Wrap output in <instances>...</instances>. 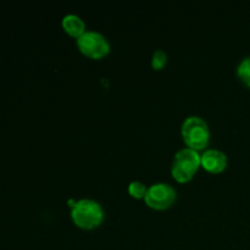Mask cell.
I'll return each mask as SVG.
<instances>
[{
	"label": "cell",
	"mask_w": 250,
	"mask_h": 250,
	"mask_svg": "<svg viewBox=\"0 0 250 250\" xmlns=\"http://www.w3.org/2000/svg\"><path fill=\"white\" fill-rule=\"evenodd\" d=\"M71 219L81 229H95L104 220V209L97 200L83 198L71 207Z\"/></svg>",
	"instance_id": "6da1fadb"
},
{
	"label": "cell",
	"mask_w": 250,
	"mask_h": 250,
	"mask_svg": "<svg viewBox=\"0 0 250 250\" xmlns=\"http://www.w3.org/2000/svg\"><path fill=\"white\" fill-rule=\"evenodd\" d=\"M202 166V155L192 148L180 149L173 156L171 173L177 182L185 183L193 178L198 168Z\"/></svg>",
	"instance_id": "7a4b0ae2"
},
{
	"label": "cell",
	"mask_w": 250,
	"mask_h": 250,
	"mask_svg": "<svg viewBox=\"0 0 250 250\" xmlns=\"http://www.w3.org/2000/svg\"><path fill=\"white\" fill-rule=\"evenodd\" d=\"M181 134L186 146L197 151L204 149L210 141L209 126L199 116H188L181 127Z\"/></svg>",
	"instance_id": "3957f363"
},
{
	"label": "cell",
	"mask_w": 250,
	"mask_h": 250,
	"mask_svg": "<svg viewBox=\"0 0 250 250\" xmlns=\"http://www.w3.org/2000/svg\"><path fill=\"white\" fill-rule=\"evenodd\" d=\"M77 46L81 53L90 59H102L110 51L106 37L97 31H85L77 38Z\"/></svg>",
	"instance_id": "277c9868"
},
{
	"label": "cell",
	"mask_w": 250,
	"mask_h": 250,
	"mask_svg": "<svg viewBox=\"0 0 250 250\" xmlns=\"http://www.w3.org/2000/svg\"><path fill=\"white\" fill-rule=\"evenodd\" d=\"M176 200V190L168 183L159 182L148 187L144 202L149 208L155 210H164L170 208Z\"/></svg>",
	"instance_id": "5b68a950"
},
{
	"label": "cell",
	"mask_w": 250,
	"mask_h": 250,
	"mask_svg": "<svg viewBox=\"0 0 250 250\" xmlns=\"http://www.w3.org/2000/svg\"><path fill=\"white\" fill-rule=\"evenodd\" d=\"M227 156L219 149H207L202 154V166L211 173H220L227 167Z\"/></svg>",
	"instance_id": "8992f818"
},
{
	"label": "cell",
	"mask_w": 250,
	"mask_h": 250,
	"mask_svg": "<svg viewBox=\"0 0 250 250\" xmlns=\"http://www.w3.org/2000/svg\"><path fill=\"white\" fill-rule=\"evenodd\" d=\"M61 24H62V28L66 33L70 34L71 37H76V38L81 37L87 31L85 29V23L82 20V17H80L76 14L65 15Z\"/></svg>",
	"instance_id": "52a82bcc"
},
{
	"label": "cell",
	"mask_w": 250,
	"mask_h": 250,
	"mask_svg": "<svg viewBox=\"0 0 250 250\" xmlns=\"http://www.w3.org/2000/svg\"><path fill=\"white\" fill-rule=\"evenodd\" d=\"M237 76L246 85L250 87V56H247L237 66Z\"/></svg>",
	"instance_id": "ba28073f"
},
{
	"label": "cell",
	"mask_w": 250,
	"mask_h": 250,
	"mask_svg": "<svg viewBox=\"0 0 250 250\" xmlns=\"http://www.w3.org/2000/svg\"><path fill=\"white\" fill-rule=\"evenodd\" d=\"M146 190H148V187L141 181H132L128 186V193L133 198H137V199H141V198L144 199Z\"/></svg>",
	"instance_id": "9c48e42d"
},
{
	"label": "cell",
	"mask_w": 250,
	"mask_h": 250,
	"mask_svg": "<svg viewBox=\"0 0 250 250\" xmlns=\"http://www.w3.org/2000/svg\"><path fill=\"white\" fill-rule=\"evenodd\" d=\"M166 61H167V54L163 49H158L154 51L153 56H151V66L154 70H161L166 65Z\"/></svg>",
	"instance_id": "30bf717a"
}]
</instances>
